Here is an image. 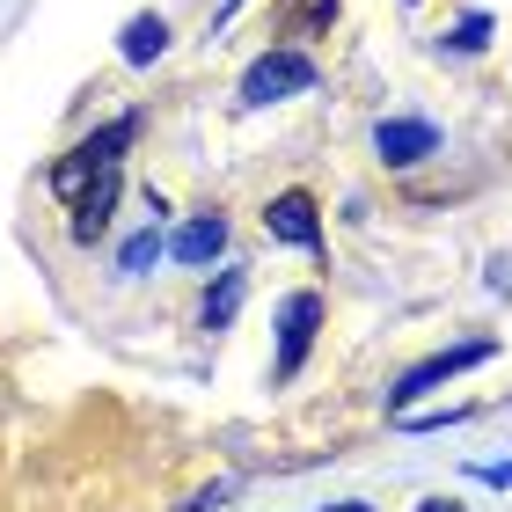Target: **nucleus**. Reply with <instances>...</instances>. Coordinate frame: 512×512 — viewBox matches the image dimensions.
<instances>
[{
    "label": "nucleus",
    "mask_w": 512,
    "mask_h": 512,
    "mask_svg": "<svg viewBox=\"0 0 512 512\" xmlns=\"http://www.w3.org/2000/svg\"><path fill=\"white\" fill-rule=\"evenodd\" d=\"M132 139H139V110H118L110 125H96V132H88V139H81V147L66 154V161H52V198H66V205H74V198L88 191V183H96V169H118Z\"/></svg>",
    "instance_id": "f257e3e1"
},
{
    "label": "nucleus",
    "mask_w": 512,
    "mask_h": 512,
    "mask_svg": "<svg viewBox=\"0 0 512 512\" xmlns=\"http://www.w3.org/2000/svg\"><path fill=\"white\" fill-rule=\"evenodd\" d=\"M300 88H315V59L300 52V44H271V52L242 74V103H286Z\"/></svg>",
    "instance_id": "f03ea898"
},
{
    "label": "nucleus",
    "mask_w": 512,
    "mask_h": 512,
    "mask_svg": "<svg viewBox=\"0 0 512 512\" xmlns=\"http://www.w3.org/2000/svg\"><path fill=\"white\" fill-rule=\"evenodd\" d=\"M491 352H498V344H491V337H469V344H454V352H432L425 366H410V374H403V381H395V388H388V410H395V417H403V410L417 403V395H432V388H447L454 374H469V366H483V359H491Z\"/></svg>",
    "instance_id": "7ed1b4c3"
},
{
    "label": "nucleus",
    "mask_w": 512,
    "mask_h": 512,
    "mask_svg": "<svg viewBox=\"0 0 512 512\" xmlns=\"http://www.w3.org/2000/svg\"><path fill=\"white\" fill-rule=\"evenodd\" d=\"M322 330V293H286L278 300V359H271V381H293L308 366V344Z\"/></svg>",
    "instance_id": "20e7f679"
},
{
    "label": "nucleus",
    "mask_w": 512,
    "mask_h": 512,
    "mask_svg": "<svg viewBox=\"0 0 512 512\" xmlns=\"http://www.w3.org/2000/svg\"><path fill=\"white\" fill-rule=\"evenodd\" d=\"M118 191H125V169H96V183H88V191L74 198V227H66V235H74L81 249H96V242L110 235V213H118Z\"/></svg>",
    "instance_id": "39448f33"
},
{
    "label": "nucleus",
    "mask_w": 512,
    "mask_h": 512,
    "mask_svg": "<svg viewBox=\"0 0 512 512\" xmlns=\"http://www.w3.org/2000/svg\"><path fill=\"white\" fill-rule=\"evenodd\" d=\"M264 235L271 242H293V249H322V213L308 191H278L264 205Z\"/></svg>",
    "instance_id": "423d86ee"
},
{
    "label": "nucleus",
    "mask_w": 512,
    "mask_h": 512,
    "mask_svg": "<svg viewBox=\"0 0 512 512\" xmlns=\"http://www.w3.org/2000/svg\"><path fill=\"white\" fill-rule=\"evenodd\" d=\"M374 147H381L388 169H417L425 154H439V125H425V118H381Z\"/></svg>",
    "instance_id": "0eeeda50"
},
{
    "label": "nucleus",
    "mask_w": 512,
    "mask_h": 512,
    "mask_svg": "<svg viewBox=\"0 0 512 512\" xmlns=\"http://www.w3.org/2000/svg\"><path fill=\"white\" fill-rule=\"evenodd\" d=\"M169 256H176V264H191V271L220 264V256H227V220H220V213H198V220H183L176 235H169Z\"/></svg>",
    "instance_id": "6e6552de"
},
{
    "label": "nucleus",
    "mask_w": 512,
    "mask_h": 512,
    "mask_svg": "<svg viewBox=\"0 0 512 512\" xmlns=\"http://www.w3.org/2000/svg\"><path fill=\"white\" fill-rule=\"evenodd\" d=\"M242 293H249V271L227 264L213 286H205V300H198V330H227V322L242 315Z\"/></svg>",
    "instance_id": "1a4fd4ad"
},
{
    "label": "nucleus",
    "mask_w": 512,
    "mask_h": 512,
    "mask_svg": "<svg viewBox=\"0 0 512 512\" xmlns=\"http://www.w3.org/2000/svg\"><path fill=\"white\" fill-rule=\"evenodd\" d=\"M161 52H169V22H161V15H132L118 30V59L125 66H154Z\"/></svg>",
    "instance_id": "9d476101"
},
{
    "label": "nucleus",
    "mask_w": 512,
    "mask_h": 512,
    "mask_svg": "<svg viewBox=\"0 0 512 512\" xmlns=\"http://www.w3.org/2000/svg\"><path fill=\"white\" fill-rule=\"evenodd\" d=\"M169 242H161V227H139V235L118 249V278H147V264H161Z\"/></svg>",
    "instance_id": "9b49d317"
},
{
    "label": "nucleus",
    "mask_w": 512,
    "mask_h": 512,
    "mask_svg": "<svg viewBox=\"0 0 512 512\" xmlns=\"http://www.w3.org/2000/svg\"><path fill=\"white\" fill-rule=\"evenodd\" d=\"M483 44H491V15H483V8H476V15H461V22H454V37H447V52H483Z\"/></svg>",
    "instance_id": "f8f14e48"
},
{
    "label": "nucleus",
    "mask_w": 512,
    "mask_h": 512,
    "mask_svg": "<svg viewBox=\"0 0 512 512\" xmlns=\"http://www.w3.org/2000/svg\"><path fill=\"white\" fill-rule=\"evenodd\" d=\"M300 22H308V30H330V22H337V0H300Z\"/></svg>",
    "instance_id": "ddd939ff"
},
{
    "label": "nucleus",
    "mask_w": 512,
    "mask_h": 512,
    "mask_svg": "<svg viewBox=\"0 0 512 512\" xmlns=\"http://www.w3.org/2000/svg\"><path fill=\"white\" fill-rule=\"evenodd\" d=\"M417 512H461V505H447V498H425V505H417Z\"/></svg>",
    "instance_id": "4468645a"
},
{
    "label": "nucleus",
    "mask_w": 512,
    "mask_h": 512,
    "mask_svg": "<svg viewBox=\"0 0 512 512\" xmlns=\"http://www.w3.org/2000/svg\"><path fill=\"white\" fill-rule=\"evenodd\" d=\"M330 512H374V505H330Z\"/></svg>",
    "instance_id": "2eb2a0df"
},
{
    "label": "nucleus",
    "mask_w": 512,
    "mask_h": 512,
    "mask_svg": "<svg viewBox=\"0 0 512 512\" xmlns=\"http://www.w3.org/2000/svg\"><path fill=\"white\" fill-rule=\"evenodd\" d=\"M410 8H417V0H410Z\"/></svg>",
    "instance_id": "dca6fc26"
}]
</instances>
